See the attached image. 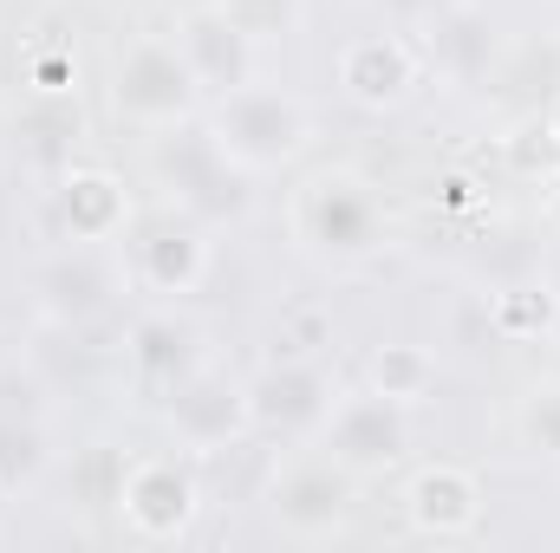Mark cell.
<instances>
[{
    "mask_svg": "<svg viewBox=\"0 0 560 553\" xmlns=\"http://www.w3.org/2000/svg\"><path fill=\"white\" fill-rule=\"evenodd\" d=\"M209 138L222 143V156H235L248 176L255 169H280V163H293L306 138H313V118H306V105L293 98V92H280V85H242V92H229V98H215V111H209Z\"/></svg>",
    "mask_w": 560,
    "mask_h": 553,
    "instance_id": "6da1fadb",
    "label": "cell"
},
{
    "mask_svg": "<svg viewBox=\"0 0 560 553\" xmlns=\"http://www.w3.org/2000/svg\"><path fill=\"white\" fill-rule=\"evenodd\" d=\"M319 449L332 462H346L352 475H378V469L405 462V449H411V411L392 404V398H378L372 385L352 391V398H332V411L319 423Z\"/></svg>",
    "mask_w": 560,
    "mask_h": 553,
    "instance_id": "8992f818",
    "label": "cell"
},
{
    "mask_svg": "<svg viewBox=\"0 0 560 553\" xmlns=\"http://www.w3.org/2000/svg\"><path fill=\"white\" fill-rule=\"evenodd\" d=\"M131 268L150 293H196L209 274V242H202V222L183 215V209H163L131 228Z\"/></svg>",
    "mask_w": 560,
    "mask_h": 553,
    "instance_id": "9c48e42d",
    "label": "cell"
},
{
    "mask_svg": "<svg viewBox=\"0 0 560 553\" xmlns=\"http://www.w3.org/2000/svg\"><path fill=\"white\" fill-rule=\"evenodd\" d=\"M112 105L138 131H176V125L196 118L202 85H196V72H189V59H183L176 39L143 33V39H131L118 52V66H112Z\"/></svg>",
    "mask_w": 560,
    "mask_h": 553,
    "instance_id": "3957f363",
    "label": "cell"
},
{
    "mask_svg": "<svg viewBox=\"0 0 560 553\" xmlns=\"http://www.w3.org/2000/svg\"><path fill=\"white\" fill-rule=\"evenodd\" d=\"M555 222H560V189H555Z\"/></svg>",
    "mask_w": 560,
    "mask_h": 553,
    "instance_id": "f546056e",
    "label": "cell"
},
{
    "mask_svg": "<svg viewBox=\"0 0 560 553\" xmlns=\"http://www.w3.org/2000/svg\"><path fill=\"white\" fill-rule=\"evenodd\" d=\"M509 163H515L522 176H560V125L528 118V125L509 138Z\"/></svg>",
    "mask_w": 560,
    "mask_h": 553,
    "instance_id": "603a6c76",
    "label": "cell"
},
{
    "mask_svg": "<svg viewBox=\"0 0 560 553\" xmlns=\"http://www.w3.org/2000/svg\"><path fill=\"white\" fill-rule=\"evenodd\" d=\"M405 515L423 541H469L482 528V482L456 462H430L405 489Z\"/></svg>",
    "mask_w": 560,
    "mask_h": 553,
    "instance_id": "5bb4252c",
    "label": "cell"
},
{
    "mask_svg": "<svg viewBox=\"0 0 560 553\" xmlns=\"http://www.w3.org/2000/svg\"><path fill=\"white\" fill-rule=\"evenodd\" d=\"M293 235L319 255V261H365L378 242H385V215H378V196L352 176V169H319L300 183V202H293Z\"/></svg>",
    "mask_w": 560,
    "mask_h": 553,
    "instance_id": "277c9868",
    "label": "cell"
},
{
    "mask_svg": "<svg viewBox=\"0 0 560 553\" xmlns=\"http://www.w3.org/2000/svg\"><path fill=\"white\" fill-rule=\"evenodd\" d=\"M352 502H359V475L346 462H332L326 449L306 456V462H287L275 475V489H268V515H275L280 534H293V541L339 534L346 515H352Z\"/></svg>",
    "mask_w": 560,
    "mask_h": 553,
    "instance_id": "5b68a950",
    "label": "cell"
},
{
    "mask_svg": "<svg viewBox=\"0 0 560 553\" xmlns=\"http://www.w3.org/2000/svg\"><path fill=\"white\" fill-rule=\"evenodd\" d=\"M52 215H59V228L79 248H92V242H118L131 228V196H125V183L112 169L66 163L59 169V189H52Z\"/></svg>",
    "mask_w": 560,
    "mask_h": 553,
    "instance_id": "7c38bea8",
    "label": "cell"
},
{
    "mask_svg": "<svg viewBox=\"0 0 560 553\" xmlns=\"http://www.w3.org/2000/svg\"><path fill=\"white\" fill-rule=\"evenodd\" d=\"M118 508L138 541H176V534H189L202 495H196V475L183 456H143V462H125Z\"/></svg>",
    "mask_w": 560,
    "mask_h": 553,
    "instance_id": "52a82bcc",
    "label": "cell"
},
{
    "mask_svg": "<svg viewBox=\"0 0 560 553\" xmlns=\"http://www.w3.org/2000/svg\"><path fill=\"white\" fill-rule=\"evenodd\" d=\"M528 443H535L541 456H560V391H541V398L528 404Z\"/></svg>",
    "mask_w": 560,
    "mask_h": 553,
    "instance_id": "d4e9b609",
    "label": "cell"
},
{
    "mask_svg": "<svg viewBox=\"0 0 560 553\" xmlns=\"http://www.w3.org/2000/svg\"><path fill=\"white\" fill-rule=\"evenodd\" d=\"M176 13H209V7H222V0H170Z\"/></svg>",
    "mask_w": 560,
    "mask_h": 553,
    "instance_id": "f1b7e54d",
    "label": "cell"
},
{
    "mask_svg": "<svg viewBox=\"0 0 560 553\" xmlns=\"http://www.w3.org/2000/svg\"><path fill=\"white\" fill-rule=\"evenodd\" d=\"M125 358H131L138 385L176 391V385H189V378L202 372V332H196V319H183L176 306L143 313L138 326H131V339H125Z\"/></svg>",
    "mask_w": 560,
    "mask_h": 553,
    "instance_id": "9a60e30c",
    "label": "cell"
},
{
    "mask_svg": "<svg viewBox=\"0 0 560 553\" xmlns=\"http://www.w3.org/2000/svg\"><path fill=\"white\" fill-rule=\"evenodd\" d=\"M423 26H430V33H423V46H430V66H436L450 85H469V79H482V72H489L495 33H489V13H482V7H463V0H450V7H443V13H430Z\"/></svg>",
    "mask_w": 560,
    "mask_h": 553,
    "instance_id": "e0dca14e",
    "label": "cell"
},
{
    "mask_svg": "<svg viewBox=\"0 0 560 553\" xmlns=\"http://www.w3.org/2000/svg\"><path fill=\"white\" fill-rule=\"evenodd\" d=\"M0 416H39V378L0 372Z\"/></svg>",
    "mask_w": 560,
    "mask_h": 553,
    "instance_id": "484cf974",
    "label": "cell"
},
{
    "mask_svg": "<svg viewBox=\"0 0 560 553\" xmlns=\"http://www.w3.org/2000/svg\"><path fill=\"white\" fill-rule=\"evenodd\" d=\"M222 13L248 33V39H287L300 26V0H222Z\"/></svg>",
    "mask_w": 560,
    "mask_h": 553,
    "instance_id": "7402d4cb",
    "label": "cell"
},
{
    "mask_svg": "<svg viewBox=\"0 0 560 553\" xmlns=\"http://www.w3.org/2000/svg\"><path fill=\"white\" fill-rule=\"evenodd\" d=\"M378 7H385L392 20H405V26H423V20H430V13H443L450 0H378Z\"/></svg>",
    "mask_w": 560,
    "mask_h": 553,
    "instance_id": "4316f807",
    "label": "cell"
},
{
    "mask_svg": "<svg viewBox=\"0 0 560 553\" xmlns=\"http://www.w3.org/2000/svg\"><path fill=\"white\" fill-rule=\"evenodd\" d=\"M555 26H560V0H555Z\"/></svg>",
    "mask_w": 560,
    "mask_h": 553,
    "instance_id": "4dcf8cb0",
    "label": "cell"
},
{
    "mask_svg": "<svg viewBox=\"0 0 560 553\" xmlns=\"http://www.w3.org/2000/svg\"><path fill=\"white\" fill-rule=\"evenodd\" d=\"M150 163H156L170 202H176L183 215H196V222H235V215H248V202H255L248 169H242L235 156H222V143L209 138V125H202V131H189V125L156 131V156H150Z\"/></svg>",
    "mask_w": 560,
    "mask_h": 553,
    "instance_id": "7a4b0ae2",
    "label": "cell"
},
{
    "mask_svg": "<svg viewBox=\"0 0 560 553\" xmlns=\"http://www.w3.org/2000/svg\"><path fill=\"white\" fill-rule=\"evenodd\" d=\"M339 92L359 111H398L418 92V52L398 33H359L339 46Z\"/></svg>",
    "mask_w": 560,
    "mask_h": 553,
    "instance_id": "30bf717a",
    "label": "cell"
},
{
    "mask_svg": "<svg viewBox=\"0 0 560 553\" xmlns=\"http://www.w3.org/2000/svg\"><path fill=\"white\" fill-rule=\"evenodd\" d=\"M170 423H176V443L209 456V449H229L248 423V385H229L215 372H196L189 385L170 391Z\"/></svg>",
    "mask_w": 560,
    "mask_h": 553,
    "instance_id": "4fadbf2b",
    "label": "cell"
},
{
    "mask_svg": "<svg viewBox=\"0 0 560 553\" xmlns=\"http://www.w3.org/2000/svg\"><path fill=\"white\" fill-rule=\"evenodd\" d=\"M72 85H79V59H72L66 46L26 52V92H33V98H72Z\"/></svg>",
    "mask_w": 560,
    "mask_h": 553,
    "instance_id": "cb8c5ba5",
    "label": "cell"
},
{
    "mask_svg": "<svg viewBox=\"0 0 560 553\" xmlns=\"http://www.w3.org/2000/svg\"><path fill=\"white\" fill-rule=\"evenodd\" d=\"M79 131H85V118H79L72 98H26V111L13 118V143H20V156L39 163V169H66Z\"/></svg>",
    "mask_w": 560,
    "mask_h": 553,
    "instance_id": "ac0fdd59",
    "label": "cell"
},
{
    "mask_svg": "<svg viewBox=\"0 0 560 553\" xmlns=\"http://www.w3.org/2000/svg\"><path fill=\"white\" fill-rule=\"evenodd\" d=\"M555 326V293L548 286H515L495 299V332L502 339H541Z\"/></svg>",
    "mask_w": 560,
    "mask_h": 553,
    "instance_id": "44dd1931",
    "label": "cell"
},
{
    "mask_svg": "<svg viewBox=\"0 0 560 553\" xmlns=\"http://www.w3.org/2000/svg\"><path fill=\"white\" fill-rule=\"evenodd\" d=\"M46 469V430L39 416H0V489H20Z\"/></svg>",
    "mask_w": 560,
    "mask_h": 553,
    "instance_id": "ffe728a7",
    "label": "cell"
},
{
    "mask_svg": "<svg viewBox=\"0 0 560 553\" xmlns=\"http://www.w3.org/2000/svg\"><path fill=\"white\" fill-rule=\"evenodd\" d=\"M365 385L378 391V398H392V404H423L430 391H436V358L423 352V345H378L372 358H365Z\"/></svg>",
    "mask_w": 560,
    "mask_h": 553,
    "instance_id": "d6986e66",
    "label": "cell"
},
{
    "mask_svg": "<svg viewBox=\"0 0 560 553\" xmlns=\"http://www.w3.org/2000/svg\"><path fill=\"white\" fill-rule=\"evenodd\" d=\"M176 46H183L196 85H202L209 98H229V92L255 85V46H261V39H248L222 7H209V13H183Z\"/></svg>",
    "mask_w": 560,
    "mask_h": 553,
    "instance_id": "8fae6325",
    "label": "cell"
},
{
    "mask_svg": "<svg viewBox=\"0 0 560 553\" xmlns=\"http://www.w3.org/2000/svg\"><path fill=\"white\" fill-rule=\"evenodd\" d=\"M443 202H450V209H469V202H476V183H469V176H450V183H443Z\"/></svg>",
    "mask_w": 560,
    "mask_h": 553,
    "instance_id": "83f0119b",
    "label": "cell"
},
{
    "mask_svg": "<svg viewBox=\"0 0 560 553\" xmlns=\"http://www.w3.org/2000/svg\"><path fill=\"white\" fill-rule=\"evenodd\" d=\"M332 378L313 358H275L255 385H248V423L268 436H319V423L332 411Z\"/></svg>",
    "mask_w": 560,
    "mask_h": 553,
    "instance_id": "ba28073f",
    "label": "cell"
},
{
    "mask_svg": "<svg viewBox=\"0 0 560 553\" xmlns=\"http://www.w3.org/2000/svg\"><path fill=\"white\" fill-rule=\"evenodd\" d=\"M33 293H39V313H46L52 326H85V319H98V313L112 306V274H105L85 248H72V255H59V261L39 268Z\"/></svg>",
    "mask_w": 560,
    "mask_h": 553,
    "instance_id": "2e32d148",
    "label": "cell"
}]
</instances>
